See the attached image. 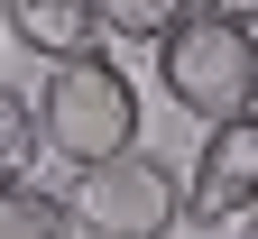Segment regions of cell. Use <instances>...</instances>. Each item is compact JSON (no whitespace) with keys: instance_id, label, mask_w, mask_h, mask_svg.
I'll list each match as a JSON object with an SVG mask.
<instances>
[{"instance_id":"obj_2","label":"cell","mask_w":258,"mask_h":239,"mask_svg":"<svg viewBox=\"0 0 258 239\" xmlns=\"http://www.w3.org/2000/svg\"><path fill=\"white\" fill-rule=\"evenodd\" d=\"M157 83H166V101L184 120H249L258 111V37L249 28H231L221 10H184L175 19V37L157 46Z\"/></svg>"},{"instance_id":"obj_7","label":"cell","mask_w":258,"mask_h":239,"mask_svg":"<svg viewBox=\"0 0 258 239\" xmlns=\"http://www.w3.org/2000/svg\"><path fill=\"white\" fill-rule=\"evenodd\" d=\"M0 239H74V212L37 184H10L0 193Z\"/></svg>"},{"instance_id":"obj_6","label":"cell","mask_w":258,"mask_h":239,"mask_svg":"<svg viewBox=\"0 0 258 239\" xmlns=\"http://www.w3.org/2000/svg\"><path fill=\"white\" fill-rule=\"evenodd\" d=\"M37 101H28L19 83H0V193L10 184H28V156H37Z\"/></svg>"},{"instance_id":"obj_1","label":"cell","mask_w":258,"mask_h":239,"mask_svg":"<svg viewBox=\"0 0 258 239\" xmlns=\"http://www.w3.org/2000/svg\"><path fill=\"white\" fill-rule=\"evenodd\" d=\"M37 129L46 147L74 166H111V156H139V83L129 64L102 46V55H74V64H46L37 83Z\"/></svg>"},{"instance_id":"obj_3","label":"cell","mask_w":258,"mask_h":239,"mask_svg":"<svg viewBox=\"0 0 258 239\" xmlns=\"http://www.w3.org/2000/svg\"><path fill=\"white\" fill-rule=\"evenodd\" d=\"M64 212H74L92 239H166L175 212H194L184 202V175L166 156H111V166H83L74 193H64Z\"/></svg>"},{"instance_id":"obj_9","label":"cell","mask_w":258,"mask_h":239,"mask_svg":"<svg viewBox=\"0 0 258 239\" xmlns=\"http://www.w3.org/2000/svg\"><path fill=\"white\" fill-rule=\"evenodd\" d=\"M240 239H258V212H249V221H240Z\"/></svg>"},{"instance_id":"obj_4","label":"cell","mask_w":258,"mask_h":239,"mask_svg":"<svg viewBox=\"0 0 258 239\" xmlns=\"http://www.w3.org/2000/svg\"><path fill=\"white\" fill-rule=\"evenodd\" d=\"M184 202H194V221H249L258 212V111L249 120H221L203 129V147H194V175H184Z\"/></svg>"},{"instance_id":"obj_5","label":"cell","mask_w":258,"mask_h":239,"mask_svg":"<svg viewBox=\"0 0 258 239\" xmlns=\"http://www.w3.org/2000/svg\"><path fill=\"white\" fill-rule=\"evenodd\" d=\"M10 37L37 46L46 64H74V55H102V0H19L10 10Z\"/></svg>"},{"instance_id":"obj_8","label":"cell","mask_w":258,"mask_h":239,"mask_svg":"<svg viewBox=\"0 0 258 239\" xmlns=\"http://www.w3.org/2000/svg\"><path fill=\"white\" fill-rule=\"evenodd\" d=\"M175 19L184 10H166V0H102V37L111 46H148L157 55V46L175 37Z\"/></svg>"}]
</instances>
